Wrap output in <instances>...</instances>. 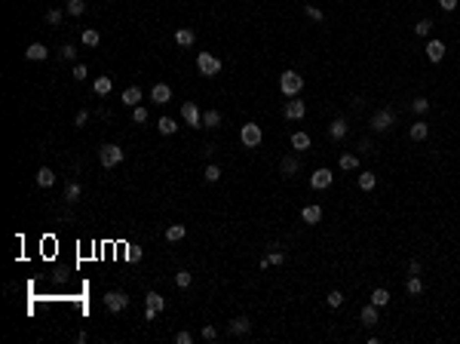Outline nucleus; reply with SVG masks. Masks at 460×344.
Here are the masks:
<instances>
[{
  "label": "nucleus",
  "instance_id": "1",
  "mask_svg": "<svg viewBox=\"0 0 460 344\" xmlns=\"http://www.w3.org/2000/svg\"><path fill=\"white\" fill-rule=\"evenodd\" d=\"M98 160H101V166H105V169L120 166V163H123V147H117V145H101V147H98Z\"/></svg>",
  "mask_w": 460,
  "mask_h": 344
},
{
  "label": "nucleus",
  "instance_id": "2",
  "mask_svg": "<svg viewBox=\"0 0 460 344\" xmlns=\"http://www.w3.org/2000/svg\"><path fill=\"white\" fill-rule=\"evenodd\" d=\"M279 89L292 98V96H298L304 89V77L295 74V71H285V74H279Z\"/></svg>",
  "mask_w": 460,
  "mask_h": 344
},
{
  "label": "nucleus",
  "instance_id": "3",
  "mask_svg": "<svg viewBox=\"0 0 460 344\" xmlns=\"http://www.w3.org/2000/svg\"><path fill=\"white\" fill-rule=\"evenodd\" d=\"M197 71L203 77H215L218 71H221V59H215L212 52H200L197 55Z\"/></svg>",
  "mask_w": 460,
  "mask_h": 344
},
{
  "label": "nucleus",
  "instance_id": "4",
  "mask_svg": "<svg viewBox=\"0 0 460 344\" xmlns=\"http://www.w3.org/2000/svg\"><path fill=\"white\" fill-rule=\"evenodd\" d=\"M239 142H243V147H258V145L264 142L261 126H258V123H246L243 129H239Z\"/></svg>",
  "mask_w": 460,
  "mask_h": 344
},
{
  "label": "nucleus",
  "instance_id": "5",
  "mask_svg": "<svg viewBox=\"0 0 460 344\" xmlns=\"http://www.w3.org/2000/svg\"><path fill=\"white\" fill-rule=\"evenodd\" d=\"M105 307H108L111 314H120V311H126V307H129V295L120 292V289H114V292L105 295Z\"/></svg>",
  "mask_w": 460,
  "mask_h": 344
},
{
  "label": "nucleus",
  "instance_id": "6",
  "mask_svg": "<svg viewBox=\"0 0 460 344\" xmlns=\"http://www.w3.org/2000/svg\"><path fill=\"white\" fill-rule=\"evenodd\" d=\"M396 123V117H393V111H377L374 117H371V129L374 132H387L390 126Z\"/></svg>",
  "mask_w": 460,
  "mask_h": 344
},
{
  "label": "nucleus",
  "instance_id": "7",
  "mask_svg": "<svg viewBox=\"0 0 460 344\" xmlns=\"http://www.w3.org/2000/svg\"><path fill=\"white\" fill-rule=\"evenodd\" d=\"M331 178H335V172H331V169H316L313 175H310V188L325 191V188L331 185Z\"/></svg>",
  "mask_w": 460,
  "mask_h": 344
},
{
  "label": "nucleus",
  "instance_id": "8",
  "mask_svg": "<svg viewBox=\"0 0 460 344\" xmlns=\"http://www.w3.org/2000/svg\"><path fill=\"white\" fill-rule=\"evenodd\" d=\"M304 114H307V105H304L301 98H295V96H292L289 101H285V117H289V120H301Z\"/></svg>",
  "mask_w": 460,
  "mask_h": 344
},
{
  "label": "nucleus",
  "instance_id": "9",
  "mask_svg": "<svg viewBox=\"0 0 460 344\" xmlns=\"http://www.w3.org/2000/svg\"><path fill=\"white\" fill-rule=\"evenodd\" d=\"M181 117L187 120L190 126H203V114H200V108L193 105V101H184V105H181Z\"/></svg>",
  "mask_w": 460,
  "mask_h": 344
},
{
  "label": "nucleus",
  "instance_id": "10",
  "mask_svg": "<svg viewBox=\"0 0 460 344\" xmlns=\"http://www.w3.org/2000/svg\"><path fill=\"white\" fill-rule=\"evenodd\" d=\"M427 59L430 62H442L445 59V43L442 40H430L427 43Z\"/></svg>",
  "mask_w": 460,
  "mask_h": 344
},
{
  "label": "nucleus",
  "instance_id": "11",
  "mask_svg": "<svg viewBox=\"0 0 460 344\" xmlns=\"http://www.w3.org/2000/svg\"><path fill=\"white\" fill-rule=\"evenodd\" d=\"M252 332V323L246 317H236V319H230V335H249Z\"/></svg>",
  "mask_w": 460,
  "mask_h": 344
},
{
  "label": "nucleus",
  "instance_id": "12",
  "mask_svg": "<svg viewBox=\"0 0 460 344\" xmlns=\"http://www.w3.org/2000/svg\"><path fill=\"white\" fill-rule=\"evenodd\" d=\"M25 55H28V59H31V62H43V59H46V55H49V49H46V47H43V43H31V47L25 49Z\"/></svg>",
  "mask_w": 460,
  "mask_h": 344
},
{
  "label": "nucleus",
  "instance_id": "13",
  "mask_svg": "<svg viewBox=\"0 0 460 344\" xmlns=\"http://www.w3.org/2000/svg\"><path fill=\"white\" fill-rule=\"evenodd\" d=\"M144 301H147V307H151V311H157V314H160V311H166V298L160 295V292H147V295H144Z\"/></svg>",
  "mask_w": 460,
  "mask_h": 344
},
{
  "label": "nucleus",
  "instance_id": "14",
  "mask_svg": "<svg viewBox=\"0 0 460 344\" xmlns=\"http://www.w3.org/2000/svg\"><path fill=\"white\" fill-rule=\"evenodd\" d=\"M151 98H154V101H160V105H166V101L172 98V89H169L166 83H157V86L151 89Z\"/></svg>",
  "mask_w": 460,
  "mask_h": 344
},
{
  "label": "nucleus",
  "instance_id": "15",
  "mask_svg": "<svg viewBox=\"0 0 460 344\" xmlns=\"http://www.w3.org/2000/svg\"><path fill=\"white\" fill-rule=\"evenodd\" d=\"M123 105L138 108V105H141V89H138V86H129V89L123 93Z\"/></svg>",
  "mask_w": 460,
  "mask_h": 344
},
{
  "label": "nucleus",
  "instance_id": "16",
  "mask_svg": "<svg viewBox=\"0 0 460 344\" xmlns=\"http://www.w3.org/2000/svg\"><path fill=\"white\" fill-rule=\"evenodd\" d=\"M328 135H331V139H338V142H341L344 135H347V120H344V117L331 120V126H328Z\"/></svg>",
  "mask_w": 460,
  "mask_h": 344
},
{
  "label": "nucleus",
  "instance_id": "17",
  "mask_svg": "<svg viewBox=\"0 0 460 344\" xmlns=\"http://www.w3.org/2000/svg\"><path fill=\"white\" fill-rule=\"evenodd\" d=\"M193 40H197V34H193L190 28H178L175 31V43H178V47H190Z\"/></svg>",
  "mask_w": 460,
  "mask_h": 344
},
{
  "label": "nucleus",
  "instance_id": "18",
  "mask_svg": "<svg viewBox=\"0 0 460 344\" xmlns=\"http://www.w3.org/2000/svg\"><path fill=\"white\" fill-rule=\"evenodd\" d=\"M301 219H304L307 224H316V221L322 219V209H319V206H316V203H313V206H304V212H301Z\"/></svg>",
  "mask_w": 460,
  "mask_h": 344
},
{
  "label": "nucleus",
  "instance_id": "19",
  "mask_svg": "<svg viewBox=\"0 0 460 344\" xmlns=\"http://www.w3.org/2000/svg\"><path fill=\"white\" fill-rule=\"evenodd\" d=\"M279 169H282V175H285V178H292V175H295V172H298V169H301V163H298V157H285V160H282V166H279Z\"/></svg>",
  "mask_w": 460,
  "mask_h": 344
},
{
  "label": "nucleus",
  "instance_id": "20",
  "mask_svg": "<svg viewBox=\"0 0 460 344\" xmlns=\"http://www.w3.org/2000/svg\"><path fill=\"white\" fill-rule=\"evenodd\" d=\"M37 185H40V188H52V185H55V172L43 166V169L37 172Z\"/></svg>",
  "mask_w": 460,
  "mask_h": 344
},
{
  "label": "nucleus",
  "instance_id": "21",
  "mask_svg": "<svg viewBox=\"0 0 460 344\" xmlns=\"http://www.w3.org/2000/svg\"><path fill=\"white\" fill-rule=\"evenodd\" d=\"M184 234H187V231H184V224H169V227H166V240H169V243H178V240H184Z\"/></svg>",
  "mask_w": 460,
  "mask_h": 344
},
{
  "label": "nucleus",
  "instance_id": "22",
  "mask_svg": "<svg viewBox=\"0 0 460 344\" xmlns=\"http://www.w3.org/2000/svg\"><path fill=\"white\" fill-rule=\"evenodd\" d=\"M362 326H365V329H374V326H377V307H374V304L362 311Z\"/></svg>",
  "mask_w": 460,
  "mask_h": 344
},
{
  "label": "nucleus",
  "instance_id": "23",
  "mask_svg": "<svg viewBox=\"0 0 460 344\" xmlns=\"http://www.w3.org/2000/svg\"><path fill=\"white\" fill-rule=\"evenodd\" d=\"M282 261H285V255H282V252H279V249H273V252H270V255H264V258H261V268H264V270H267L270 265H282Z\"/></svg>",
  "mask_w": 460,
  "mask_h": 344
},
{
  "label": "nucleus",
  "instance_id": "24",
  "mask_svg": "<svg viewBox=\"0 0 460 344\" xmlns=\"http://www.w3.org/2000/svg\"><path fill=\"white\" fill-rule=\"evenodd\" d=\"M157 129L163 132V135H172V132L178 129V123L172 120V117H160V120H157Z\"/></svg>",
  "mask_w": 460,
  "mask_h": 344
},
{
  "label": "nucleus",
  "instance_id": "25",
  "mask_svg": "<svg viewBox=\"0 0 460 344\" xmlns=\"http://www.w3.org/2000/svg\"><path fill=\"white\" fill-rule=\"evenodd\" d=\"M292 147H295V151H307V147H310V135L307 132H295L292 135Z\"/></svg>",
  "mask_w": 460,
  "mask_h": 344
},
{
  "label": "nucleus",
  "instance_id": "26",
  "mask_svg": "<svg viewBox=\"0 0 460 344\" xmlns=\"http://www.w3.org/2000/svg\"><path fill=\"white\" fill-rule=\"evenodd\" d=\"M92 89H95L98 96H108L111 93V77H95L92 80Z\"/></svg>",
  "mask_w": 460,
  "mask_h": 344
},
{
  "label": "nucleus",
  "instance_id": "27",
  "mask_svg": "<svg viewBox=\"0 0 460 344\" xmlns=\"http://www.w3.org/2000/svg\"><path fill=\"white\" fill-rule=\"evenodd\" d=\"M427 123H411V142H423L427 139Z\"/></svg>",
  "mask_w": 460,
  "mask_h": 344
},
{
  "label": "nucleus",
  "instance_id": "28",
  "mask_svg": "<svg viewBox=\"0 0 460 344\" xmlns=\"http://www.w3.org/2000/svg\"><path fill=\"white\" fill-rule=\"evenodd\" d=\"M405 292H408V295H420V292H423V283L417 280V273H411V277H408V283H405Z\"/></svg>",
  "mask_w": 460,
  "mask_h": 344
},
{
  "label": "nucleus",
  "instance_id": "29",
  "mask_svg": "<svg viewBox=\"0 0 460 344\" xmlns=\"http://www.w3.org/2000/svg\"><path fill=\"white\" fill-rule=\"evenodd\" d=\"M371 304H374V307L390 304V292H387V289H374V292H371Z\"/></svg>",
  "mask_w": 460,
  "mask_h": 344
},
{
  "label": "nucleus",
  "instance_id": "30",
  "mask_svg": "<svg viewBox=\"0 0 460 344\" xmlns=\"http://www.w3.org/2000/svg\"><path fill=\"white\" fill-rule=\"evenodd\" d=\"M98 40H101V34L95 28H86L83 31V47H98Z\"/></svg>",
  "mask_w": 460,
  "mask_h": 344
},
{
  "label": "nucleus",
  "instance_id": "31",
  "mask_svg": "<svg viewBox=\"0 0 460 344\" xmlns=\"http://www.w3.org/2000/svg\"><path fill=\"white\" fill-rule=\"evenodd\" d=\"M203 126H209V129L221 126V114H218V111H206V114H203Z\"/></svg>",
  "mask_w": 460,
  "mask_h": 344
},
{
  "label": "nucleus",
  "instance_id": "32",
  "mask_svg": "<svg viewBox=\"0 0 460 344\" xmlns=\"http://www.w3.org/2000/svg\"><path fill=\"white\" fill-rule=\"evenodd\" d=\"M374 185H377L374 172H362V175H359V188L362 191H374Z\"/></svg>",
  "mask_w": 460,
  "mask_h": 344
},
{
  "label": "nucleus",
  "instance_id": "33",
  "mask_svg": "<svg viewBox=\"0 0 460 344\" xmlns=\"http://www.w3.org/2000/svg\"><path fill=\"white\" fill-rule=\"evenodd\" d=\"M83 13H86L83 0H68V16H83Z\"/></svg>",
  "mask_w": 460,
  "mask_h": 344
},
{
  "label": "nucleus",
  "instance_id": "34",
  "mask_svg": "<svg viewBox=\"0 0 460 344\" xmlns=\"http://www.w3.org/2000/svg\"><path fill=\"white\" fill-rule=\"evenodd\" d=\"M338 166H341V169H347V172H350V169H359V160H356L353 154H344V157L338 160Z\"/></svg>",
  "mask_w": 460,
  "mask_h": 344
},
{
  "label": "nucleus",
  "instance_id": "35",
  "mask_svg": "<svg viewBox=\"0 0 460 344\" xmlns=\"http://www.w3.org/2000/svg\"><path fill=\"white\" fill-rule=\"evenodd\" d=\"M190 283H193V277H190V270H178V273H175V286H181V289H187Z\"/></svg>",
  "mask_w": 460,
  "mask_h": 344
},
{
  "label": "nucleus",
  "instance_id": "36",
  "mask_svg": "<svg viewBox=\"0 0 460 344\" xmlns=\"http://www.w3.org/2000/svg\"><path fill=\"white\" fill-rule=\"evenodd\" d=\"M430 31H433V22H430V19H420L417 25H414V34H420V37H427Z\"/></svg>",
  "mask_w": 460,
  "mask_h": 344
},
{
  "label": "nucleus",
  "instance_id": "37",
  "mask_svg": "<svg viewBox=\"0 0 460 344\" xmlns=\"http://www.w3.org/2000/svg\"><path fill=\"white\" fill-rule=\"evenodd\" d=\"M203 175H206V181H218V178H221V169H218L215 163H209V166H206V172H203Z\"/></svg>",
  "mask_w": 460,
  "mask_h": 344
},
{
  "label": "nucleus",
  "instance_id": "38",
  "mask_svg": "<svg viewBox=\"0 0 460 344\" xmlns=\"http://www.w3.org/2000/svg\"><path fill=\"white\" fill-rule=\"evenodd\" d=\"M62 19H65L62 9H49V13H46V22H49V25H62Z\"/></svg>",
  "mask_w": 460,
  "mask_h": 344
},
{
  "label": "nucleus",
  "instance_id": "39",
  "mask_svg": "<svg viewBox=\"0 0 460 344\" xmlns=\"http://www.w3.org/2000/svg\"><path fill=\"white\" fill-rule=\"evenodd\" d=\"M65 197H68V203H77V200H80V185H68Z\"/></svg>",
  "mask_w": 460,
  "mask_h": 344
},
{
  "label": "nucleus",
  "instance_id": "40",
  "mask_svg": "<svg viewBox=\"0 0 460 344\" xmlns=\"http://www.w3.org/2000/svg\"><path fill=\"white\" fill-rule=\"evenodd\" d=\"M411 108L417 111V114H427V111H430V101H427V98H414V101H411Z\"/></svg>",
  "mask_w": 460,
  "mask_h": 344
},
{
  "label": "nucleus",
  "instance_id": "41",
  "mask_svg": "<svg viewBox=\"0 0 460 344\" xmlns=\"http://www.w3.org/2000/svg\"><path fill=\"white\" fill-rule=\"evenodd\" d=\"M132 120H135V123H144V120H147V111H144L141 105H138V108H132Z\"/></svg>",
  "mask_w": 460,
  "mask_h": 344
},
{
  "label": "nucleus",
  "instance_id": "42",
  "mask_svg": "<svg viewBox=\"0 0 460 344\" xmlns=\"http://www.w3.org/2000/svg\"><path fill=\"white\" fill-rule=\"evenodd\" d=\"M59 52H62V59H65V62H74V59H77V49H74V47H62Z\"/></svg>",
  "mask_w": 460,
  "mask_h": 344
},
{
  "label": "nucleus",
  "instance_id": "43",
  "mask_svg": "<svg viewBox=\"0 0 460 344\" xmlns=\"http://www.w3.org/2000/svg\"><path fill=\"white\" fill-rule=\"evenodd\" d=\"M328 304H331V307H341V304H344V295H341L338 289H335V292H328Z\"/></svg>",
  "mask_w": 460,
  "mask_h": 344
},
{
  "label": "nucleus",
  "instance_id": "44",
  "mask_svg": "<svg viewBox=\"0 0 460 344\" xmlns=\"http://www.w3.org/2000/svg\"><path fill=\"white\" fill-rule=\"evenodd\" d=\"M304 13H307L310 19H313V22H322V19H325V16H322V9H316V6H307Z\"/></svg>",
  "mask_w": 460,
  "mask_h": 344
},
{
  "label": "nucleus",
  "instance_id": "45",
  "mask_svg": "<svg viewBox=\"0 0 460 344\" xmlns=\"http://www.w3.org/2000/svg\"><path fill=\"white\" fill-rule=\"evenodd\" d=\"M203 338H206V341H215V338H218V329H215V326H203Z\"/></svg>",
  "mask_w": 460,
  "mask_h": 344
},
{
  "label": "nucleus",
  "instance_id": "46",
  "mask_svg": "<svg viewBox=\"0 0 460 344\" xmlns=\"http://www.w3.org/2000/svg\"><path fill=\"white\" fill-rule=\"evenodd\" d=\"M71 74H74V80H86L89 71H86V65H74V71H71Z\"/></svg>",
  "mask_w": 460,
  "mask_h": 344
},
{
  "label": "nucleus",
  "instance_id": "47",
  "mask_svg": "<svg viewBox=\"0 0 460 344\" xmlns=\"http://www.w3.org/2000/svg\"><path fill=\"white\" fill-rule=\"evenodd\" d=\"M175 341H178V344H190V341H193V335H190L187 329H181L178 335H175Z\"/></svg>",
  "mask_w": 460,
  "mask_h": 344
},
{
  "label": "nucleus",
  "instance_id": "48",
  "mask_svg": "<svg viewBox=\"0 0 460 344\" xmlns=\"http://www.w3.org/2000/svg\"><path fill=\"white\" fill-rule=\"evenodd\" d=\"M86 120H89V111H80L74 117V126H86Z\"/></svg>",
  "mask_w": 460,
  "mask_h": 344
},
{
  "label": "nucleus",
  "instance_id": "49",
  "mask_svg": "<svg viewBox=\"0 0 460 344\" xmlns=\"http://www.w3.org/2000/svg\"><path fill=\"white\" fill-rule=\"evenodd\" d=\"M439 6L445 9V13H451V9L457 6V0H439Z\"/></svg>",
  "mask_w": 460,
  "mask_h": 344
},
{
  "label": "nucleus",
  "instance_id": "50",
  "mask_svg": "<svg viewBox=\"0 0 460 344\" xmlns=\"http://www.w3.org/2000/svg\"><path fill=\"white\" fill-rule=\"evenodd\" d=\"M408 273H420V261H417V258L408 261Z\"/></svg>",
  "mask_w": 460,
  "mask_h": 344
}]
</instances>
